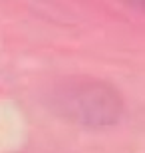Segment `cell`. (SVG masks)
<instances>
[{"label":"cell","instance_id":"obj_1","mask_svg":"<svg viewBox=\"0 0 145 153\" xmlns=\"http://www.w3.org/2000/svg\"><path fill=\"white\" fill-rule=\"evenodd\" d=\"M52 108L74 125L100 129L121 119L123 97L112 84L101 79H68L54 90Z\"/></svg>","mask_w":145,"mask_h":153},{"label":"cell","instance_id":"obj_2","mask_svg":"<svg viewBox=\"0 0 145 153\" xmlns=\"http://www.w3.org/2000/svg\"><path fill=\"white\" fill-rule=\"evenodd\" d=\"M125 4H129L131 8H135V10H139L145 14V0H123Z\"/></svg>","mask_w":145,"mask_h":153}]
</instances>
